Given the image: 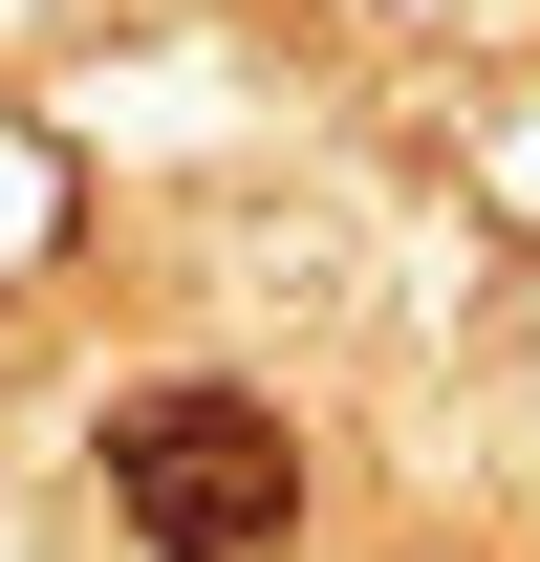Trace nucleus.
Instances as JSON below:
<instances>
[{"label": "nucleus", "mask_w": 540, "mask_h": 562, "mask_svg": "<svg viewBox=\"0 0 540 562\" xmlns=\"http://www.w3.org/2000/svg\"><path fill=\"white\" fill-rule=\"evenodd\" d=\"M109 519L151 562H281L303 541V454L260 390H131L109 412Z\"/></svg>", "instance_id": "f257e3e1"}]
</instances>
